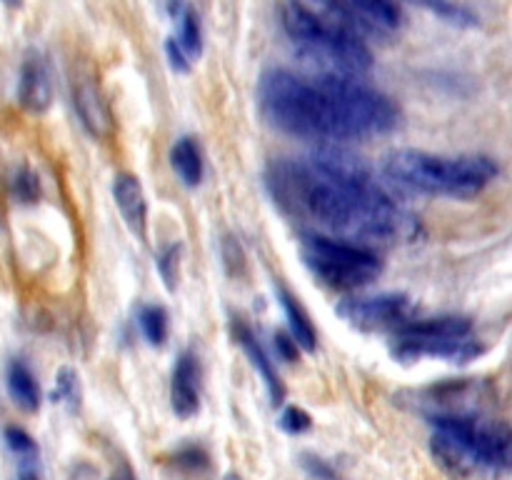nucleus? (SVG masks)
Segmentation results:
<instances>
[{
  "instance_id": "7ed1b4c3",
  "label": "nucleus",
  "mask_w": 512,
  "mask_h": 480,
  "mask_svg": "<svg viewBox=\"0 0 512 480\" xmlns=\"http://www.w3.org/2000/svg\"><path fill=\"white\" fill-rule=\"evenodd\" d=\"M280 23L300 55L318 65L320 73L360 78L373 68L368 43L353 28L330 15L323 5L310 8L305 3H285Z\"/></svg>"
},
{
  "instance_id": "39448f33",
  "label": "nucleus",
  "mask_w": 512,
  "mask_h": 480,
  "mask_svg": "<svg viewBox=\"0 0 512 480\" xmlns=\"http://www.w3.org/2000/svg\"><path fill=\"white\" fill-rule=\"evenodd\" d=\"M315 83L330 98L350 140L385 135L398 125L400 110L395 108L393 100L360 78L320 73Z\"/></svg>"
},
{
  "instance_id": "a878e982",
  "label": "nucleus",
  "mask_w": 512,
  "mask_h": 480,
  "mask_svg": "<svg viewBox=\"0 0 512 480\" xmlns=\"http://www.w3.org/2000/svg\"><path fill=\"white\" fill-rule=\"evenodd\" d=\"M175 463L185 470H208L210 458L203 448H198V445H185V448H180L178 455H175Z\"/></svg>"
},
{
  "instance_id": "6e6552de",
  "label": "nucleus",
  "mask_w": 512,
  "mask_h": 480,
  "mask_svg": "<svg viewBox=\"0 0 512 480\" xmlns=\"http://www.w3.org/2000/svg\"><path fill=\"white\" fill-rule=\"evenodd\" d=\"M335 313L353 328L363 333L375 330H400L410 323L413 315V300L405 293H380L368 298H345L340 300Z\"/></svg>"
},
{
  "instance_id": "6ab92c4d",
  "label": "nucleus",
  "mask_w": 512,
  "mask_h": 480,
  "mask_svg": "<svg viewBox=\"0 0 512 480\" xmlns=\"http://www.w3.org/2000/svg\"><path fill=\"white\" fill-rule=\"evenodd\" d=\"M140 330L150 345H163L168 338V310L163 305H143L138 313Z\"/></svg>"
},
{
  "instance_id": "c85d7f7f",
  "label": "nucleus",
  "mask_w": 512,
  "mask_h": 480,
  "mask_svg": "<svg viewBox=\"0 0 512 480\" xmlns=\"http://www.w3.org/2000/svg\"><path fill=\"white\" fill-rule=\"evenodd\" d=\"M298 348L300 345L295 343L293 340V335H285V333H275V350H278L280 355H283L285 360H288V363H293L295 358H298Z\"/></svg>"
},
{
  "instance_id": "f257e3e1",
  "label": "nucleus",
  "mask_w": 512,
  "mask_h": 480,
  "mask_svg": "<svg viewBox=\"0 0 512 480\" xmlns=\"http://www.w3.org/2000/svg\"><path fill=\"white\" fill-rule=\"evenodd\" d=\"M275 203L328 233L360 243H413L420 220L378 183L370 165L343 145H318L305 160H280L268 173Z\"/></svg>"
},
{
  "instance_id": "cd10ccee",
  "label": "nucleus",
  "mask_w": 512,
  "mask_h": 480,
  "mask_svg": "<svg viewBox=\"0 0 512 480\" xmlns=\"http://www.w3.org/2000/svg\"><path fill=\"white\" fill-rule=\"evenodd\" d=\"M165 53H168L170 68H173L175 73H190V58L185 55V50L180 48L178 40L168 38V43H165Z\"/></svg>"
},
{
  "instance_id": "b1692460",
  "label": "nucleus",
  "mask_w": 512,
  "mask_h": 480,
  "mask_svg": "<svg viewBox=\"0 0 512 480\" xmlns=\"http://www.w3.org/2000/svg\"><path fill=\"white\" fill-rule=\"evenodd\" d=\"M280 428L290 435H303L313 428V418L303 408H298V405H290L280 415Z\"/></svg>"
},
{
  "instance_id": "4be33fe9",
  "label": "nucleus",
  "mask_w": 512,
  "mask_h": 480,
  "mask_svg": "<svg viewBox=\"0 0 512 480\" xmlns=\"http://www.w3.org/2000/svg\"><path fill=\"white\" fill-rule=\"evenodd\" d=\"M55 403L68 405L70 410H75L80 405V380L75 375L73 368H60L55 375V390H53Z\"/></svg>"
},
{
  "instance_id": "4468645a",
  "label": "nucleus",
  "mask_w": 512,
  "mask_h": 480,
  "mask_svg": "<svg viewBox=\"0 0 512 480\" xmlns=\"http://www.w3.org/2000/svg\"><path fill=\"white\" fill-rule=\"evenodd\" d=\"M233 335H235V340L240 343V348L245 350V355L250 358L253 368L258 370L260 378L265 380V388H268V395H270V400H273V405L283 403V400H285V385L280 383L278 373H275V368H273V360L268 358V353H265L263 345L258 343V338H255L253 330H250L248 325L243 323V320H235Z\"/></svg>"
},
{
  "instance_id": "dca6fc26",
  "label": "nucleus",
  "mask_w": 512,
  "mask_h": 480,
  "mask_svg": "<svg viewBox=\"0 0 512 480\" xmlns=\"http://www.w3.org/2000/svg\"><path fill=\"white\" fill-rule=\"evenodd\" d=\"M5 383H8V393L13 403L25 413H35L40 408V385L35 380L33 370L23 360H10L8 373H5Z\"/></svg>"
},
{
  "instance_id": "c756f323",
  "label": "nucleus",
  "mask_w": 512,
  "mask_h": 480,
  "mask_svg": "<svg viewBox=\"0 0 512 480\" xmlns=\"http://www.w3.org/2000/svg\"><path fill=\"white\" fill-rule=\"evenodd\" d=\"M18 480H40L35 465H23V468H20V473H18Z\"/></svg>"
},
{
  "instance_id": "aec40b11",
  "label": "nucleus",
  "mask_w": 512,
  "mask_h": 480,
  "mask_svg": "<svg viewBox=\"0 0 512 480\" xmlns=\"http://www.w3.org/2000/svg\"><path fill=\"white\" fill-rule=\"evenodd\" d=\"M5 445H8L10 453L18 458L20 468H23V465L38 463V445H35V440L30 438L23 428H18V425L5 428Z\"/></svg>"
},
{
  "instance_id": "2eb2a0df",
  "label": "nucleus",
  "mask_w": 512,
  "mask_h": 480,
  "mask_svg": "<svg viewBox=\"0 0 512 480\" xmlns=\"http://www.w3.org/2000/svg\"><path fill=\"white\" fill-rule=\"evenodd\" d=\"M275 295H278V303L283 305L285 318H288L290 335H293V340L303 350L313 353V350L318 348V335H315L313 323H310V315L305 313V308L300 305V300L295 298V295L290 293L285 285H275Z\"/></svg>"
},
{
  "instance_id": "a211bd4d",
  "label": "nucleus",
  "mask_w": 512,
  "mask_h": 480,
  "mask_svg": "<svg viewBox=\"0 0 512 480\" xmlns=\"http://www.w3.org/2000/svg\"><path fill=\"white\" fill-rule=\"evenodd\" d=\"M168 13L173 15L175 25H178V45L185 50V55L193 60H198L203 55V28H200V18L195 13L193 5H168Z\"/></svg>"
},
{
  "instance_id": "423d86ee",
  "label": "nucleus",
  "mask_w": 512,
  "mask_h": 480,
  "mask_svg": "<svg viewBox=\"0 0 512 480\" xmlns=\"http://www.w3.org/2000/svg\"><path fill=\"white\" fill-rule=\"evenodd\" d=\"M483 353L480 340L473 338V323L463 315L410 320L395 330L393 355L400 363L420 358H443L448 363H470Z\"/></svg>"
},
{
  "instance_id": "ddd939ff",
  "label": "nucleus",
  "mask_w": 512,
  "mask_h": 480,
  "mask_svg": "<svg viewBox=\"0 0 512 480\" xmlns=\"http://www.w3.org/2000/svg\"><path fill=\"white\" fill-rule=\"evenodd\" d=\"M113 198L118 205L120 215H123L125 225L135 238L145 240V230H148V203H145L143 185L135 175L120 173L113 180Z\"/></svg>"
},
{
  "instance_id": "412c9836",
  "label": "nucleus",
  "mask_w": 512,
  "mask_h": 480,
  "mask_svg": "<svg viewBox=\"0 0 512 480\" xmlns=\"http://www.w3.org/2000/svg\"><path fill=\"white\" fill-rule=\"evenodd\" d=\"M425 10H430L433 15H438L440 20L450 25H458V28H478L480 18L465 5L455 3H423Z\"/></svg>"
},
{
  "instance_id": "5701e85b",
  "label": "nucleus",
  "mask_w": 512,
  "mask_h": 480,
  "mask_svg": "<svg viewBox=\"0 0 512 480\" xmlns=\"http://www.w3.org/2000/svg\"><path fill=\"white\" fill-rule=\"evenodd\" d=\"M13 195L20 203H35L40 198V180L30 168H20L13 178Z\"/></svg>"
},
{
  "instance_id": "393cba45",
  "label": "nucleus",
  "mask_w": 512,
  "mask_h": 480,
  "mask_svg": "<svg viewBox=\"0 0 512 480\" xmlns=\"http://www.w3.org/2000/svg\"><path fill=\"white\" fill-rule=\"evenodd\" d=\"M178 268H180V245H168L158 260V270L160 275H163L168 290H175V283H178Z\"/></svg>"
},
{
  "instance_id": "9b49d317",
  "label": "nucleus",
  "mask_w": 512,
  "mask_h": 480,
  "mask_svg": "<svg viewBox=\"0 0 512 480\" xmlns=\"http://www.w3.org/2000/svg\"><path fill=\"white\" fill-rule=\"evenodd\" d=\"M170 405L178 418L188 420L200 408V365L193 350H183L175 360L170 380Z\"/></svg>"
},
{
  "instance_id": "bb28decb",
  "label": "nucleus",
  "mask_w": 512,
  "mask_h": 480,
  "mask_svg": "<svg viewBox=\"0 0 512 480\" xmlns=\"http://www.w3.org/2000/svg\"><path fill=\"white\" fill-rule=\"evenodd\" d=\"M300 465L305 468V473L310 475L313 480H335V470L328 460L318 458L313 453H303L300 455Z\"/></svg>"
},
{
  "instance_id": "20e7f679",
  "label": "nucleus",
  "mask_w": 512,
  "mask_h": 480,
  "mask_svg": "<svg viewBox=\"0 0 512 480\" xmlns=\"http://www.w3.org/2000/svg\"><path fill=\"white\" fill-rule=\"evenodd\" d=\"M383 173L393 185L413 193L473 198L483 193L498 175V163L488 155H445L415 148L390 150L383 158Z\"/></svg>"
},
{
  "instance_id": "0eeeda50",
  "label": "nucleus",
  "mask_w": 512,
  "mask_h": 480,
  "mask_svg": "<svg viewBox=\"0 0 512 480\" xmlns=\"http://www.w3.org/2000/svg\"><path fill=\"white\" fill-rule=\"evenodd\" d=\"M300 253L315 278L338 290L363 288L383 273V263L373 250L330 235L305 233Z\"/></svg>"
},
{
  "instance_id": "1a4fd4ad",
  "label": "nucleus",
  "mask_w": 512,
  "mask_h": 480,
  "mask_svg": "<svg viewBox=\"0 0 512 480\" xmlns=\"http://www.w3.org/2000/svg\"><path fill=\"white\" fill-rule=\"evenodd\" d=\"M330 15L363 35H393L403 28V10L388 0H350V3H320Z\"/></svg>"
},
{
  "instance_id": "7c9ffc66",
  "label": "nucleus",
  "mask_w": 512,
  "mask_h": 480,
  "mask_svg": "<svg viewBox=\"0 0 512 480\" xmlns=\"http://www.w3.org/2000/svg\"><path fill=\"white\" fill-rule=\"evenodd\" d=\"M110 480H135V475H133V470L128 468V465H120V468L115 470L113 475H110Z\"/></svg>"
},
{
  "instance_id": "9d476101",
  "label": "nucleus",
  "mask_w": 512,
  "mask_h": 480,
  "mask_svg": "<svg viewBox=\"0 0 512 480\" xmlns=\"http://www.w3.org/2000/svg\"><path fill=\"white\" fill-rule=\"evenodd\" d=\"M18 100L30 113H45L53 103L50 65L40 50H28L18 75Z\"/></svg>"
},
{
  "instance_id": "f3484780",
  "label": "nucleus",
  "mask_w": 512,
  "mask_h": 480,
  "mask_svg": "<svg viewBox=\"0 0 512 480\" xmlns=\"http://www.w3.org/2000/svg\"><path fill=\"white\" fill-rule=\"evenodd\" d=\"M170 165L185 188H198L203 180V153H200L198 140L190 135L175 140V145L170 148Z\"/></svg>"
},
{
  "instance_id": "f03ea898",
  "label": "nucleus",
  "mask_w": 512,
  "mask_h": 480,
  "mask_svg": "<svg viewBox=\"0 0 512 480\" xmlns=\"http://www.w3.org/2000/svg\"><path fill=\"white\" fill-rule=\"evenodd\" d=\"M258 103L270 125L283 133L320 140L323 145L350 140L343 120L318 83H310L290 70H265L258 83Z\"/></svg>"
},
{
  "instance_id": "f8f14e48",
  "label": "nucleus",
  "mask_w": 512,
  "mask_h": 480,
  "mask_svg": "<svg viewBox=\"0 0 512 480\" xmlns=\"http://www.w3.org/2000/svg\"><path fill=\"white\" fill-rule=\"evenodd\" d=\"M73 105L83 128L88 130L93 138L103 140L113 133V115H110L108 103H105L103 93H100V88L93 80L85 78L75 83Z\"/></svg>"
}]
</instances>
